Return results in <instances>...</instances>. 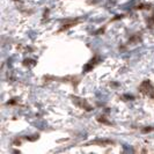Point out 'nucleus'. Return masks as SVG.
I'll return each instance as SVG.
<instances>
[{"label":"nucleus","instance_id":"nucleus-1","mask_svg":"<svg viewBox=\"0 0 154 154\" xmlns=\"http://www.w3.org/2000/svg\"><path fill=\"white\" fill-rule=\"evenodd\" d=\"M140 89H141V92L144 93V94H147V95H148V94L151 95V92L153 91V89H152V86L149 84V81H145V82L141 85Z\"/></svg>","mask_w":154,"mask_h":154},{"label":"nucleus","instance_id":"nucleus-2","mask_svg":"<svg viewBox=\"0 0 154 154\" xmlns=\"http://www.w3.org/2000/svg\"><path fill=\"white\" fill-rule=\"evenodd\" d=\"M74 102L77 103L79 107H81V108H86V110H91V107L87 104V102L85 100H82V99H74Z\"/></svg>","mask_w":154,"mask_h":154}]
</instances>
